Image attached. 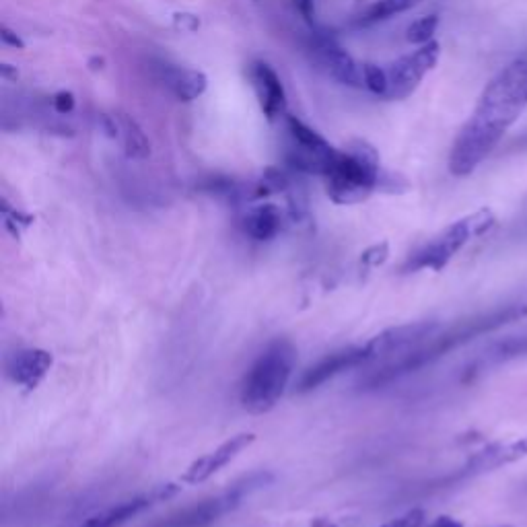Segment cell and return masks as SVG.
<instances>
[{"instance_id":"cell-5","label":"cell","mask_w":527,"mask_h":527,"mask_svg":"<svg viewBox=\"0 0 527 527\" xmlns=\"http://www.w3.org/2000/svg\"><path fill=\"white\" fill-rule=\"evenodd\" d=\"M497 217L490 208H480L476 213L451 223L439 235H435L427 245H423L404 266L406 272L418 270H443L453 256L458 254L468 241L480 237L495 227Z\"/></svg>"},{"instance_id":"cell-20","label":"cell","mask_w":527,"mask_h":527,"mask_svg":"<svg viewBox=\"0 0 527 527\" xmlns=\"http://www.w3.org/2000/svg\"><path fill=\"white\" fill-rule=\"evenodd\" d=\"M291 186L289 178H287V173L285 171H280L276 167H268L264 173H262V178L260 182H256L250 198L252 200H260V198H266L270 194H280V192H287Z\"/></svg>"},{"instance_id":"cell-18","label":"cell","mask_w":527,"mask_h":527,"mask_svg":"<svg viewBox=\"0 0 527 527\" xmlns=\"http://www.w3.org/2000/svg\"><path fill=\"white\" fill-rule=\"evenodd\" d=\"M118 126H120V138H122V145H124V153L128 159H136V161H143L151 155V143L145 134V130L138 126V122L134 118H130L128 114H118Z\"/></svg>"},{"instance_id":"cell-19","label":"cell","mask_w":527,"mask_h":527,"mask_svg":"<svg viewBox=\"0 0 527 527\" xmlns=\"http://www.w3.org/2000/svg\"><path fill=\"white\" fill-rule=\"evenodd\" d=\"M287 128H289L293 143L299 147H307V149H328V147H332L322 134H318L295 116H287Z\"/></svg>"},{"instance_id":"cell-15","label":"cell","mask_w":527,"mask_h":527,"mask_svg":"<svg viewBox=\"0 0 527 527\" xmlns=\"http://www.w3.org/2000/svg\"><path fill=\"white\" fill-rule=\"evenodd\" d=\"M523 458H527V437L507 441V443H493L474 455V458L466 464L464 474H470V476L486 474V472L499 470L503 466L515 464Z\"/></svg>"},{"instance_id":"cell-25","label":"cell","mask_w":527,"mask_h":527,"mask_svg":"<svg viewBox=\"0 0 527 527\" xmlns=\"http://www.w3.org/2000/svg\"><path fill=\"white\" fill-rule=\"evenodd\" d=\"M377 190H381V192H390V194H402V192L408 190V180L402 178L400 173H394V171H381Z\"/></svg>"},{"instance_id":"cell-7","label":"cell","mask_w":527,"mask_h":527,"mask_svg":"<svg viewBox=\"0 0 527 527\" xmlns=\"http://www.w3.org/2000/svg\"><path fill=\"white\" fill-rule=\"evenodd\" d=\"M441 56V46L439 42H429L425 46H420L416 52L406 54L392 62L388 66V93L383 95V99L388 101H400L410 97L418 85L423 83V79L431 73L437 66Z\"/></svg>"},{"instance_id":"cell-17","label":"cell","mask_w":527,"mask_h":527,"mask_svg":"<svg viewBox=\"0 0 527 527\" xmlns=\"http://www.w3.org/2000/svg\"><path fill=\"white\" fill-rule=\"evenodd\" d=\"M165 83L175 99L186 103L198 99L208 87L206 75L194 68H165Z\"/></svg>"},{"instance_id":"cell-10","label":"cell","mask_w":527,"mask_h":527,"mask_svg":"<svg viewBox=\"0 0 527 527\" xmlns=\"http://www.w3.org/2000/svg\"><path fill=\"white\" fill-rule=\"evenodd\" d=\"M313 52L318 62L326 68V73L346 87H361L363 83V68L355 62L334 38L330 35H315Z\"/></svg>"},{"instance_id":"cell-30","label":"cell","mask_w":527,"mask_h":527,"mask_svg":"<svg viewBox=\"0 0 527 527\" xmlns=\"http://www.w3.org/2000/svg\"><path fill=\"white\" fill-rule=\"evenodd\" d=\"M0 40H3V44L15 48V50H25V42L21 40V35L15 33L13 29H9L7 25L0 29Z\"/></svg>"},{"instance_id":"cell-22","label":"cell","mask_w":527,"mask_h":527,"mask_svg":"<svg viewBox=\"0 0 527 527\" xmlns=\"http://www.w3.org/2000/svg\"><path fill=\"white\" fill-rule=\"evenodd\" d=\"M439 27V17L437 15H427V17H420L416 19L408 31H406V40L410 44H416V46H425L429 42H433V35Z\"/></svg>"},{"instance_id":"cell-4","label":"cell","mask_w":527,"mask_h":527,"mask_svg":"<svg viewBox=\"0 0 527 527\" xmlns=\"http://www.w3.org/2000/svg\"><path fill=\"white\" fill-rule=\"evenodd\" d=\"M379 153L367 140H353L346 151H338L326 180V192L336 204H359L367 200L379 184Z\"/></svg>"},{"instance_id":"cell-33","label":"cell","mask_w":527,"mask_h":527,"mask_svg":"<svg viewBox=\"0 0 527 527\" xmlns=\"http://www.w3.org/2000/svg\"><path fill=\"white\" fill-rule=\"evenodd\" d=\"M0 77H3L5 81H9V83H17L19 70H17V66L5 62V64H0Z\"/></svg>"},{"instance_id":"cell-23","label":"cell","mask_w":527,"mask_h":527,"mask_svg":"<svg viewBox=\"0 0 527 527\" xmlns=\"http://www.w3.org/2000/svg\"><path fill=\"white\" fill-rule=\"evenodd\" d=\"M363 83L365 87L375 93V95H385L388 93V73H385L383 68H379L377 64H363Z\"/></svg>"},{"instance_id":"cell-24","label":"cell","mask_w":527,"mask_h":527,"mask_svg":"<svg viewBox=\"0 0 527 527\" xmlns=\"http://www.w3.org/2000/svg\"><path fill=\"white\" fill-rule=\"evenodd\" d=\"M527 353V338H509L505 342H499L495 344L493 348H490L488 357L495 359V361H501V359H509V357H517V355H525Z\"/></svg>"},{"instance_id":"cell-12","label":"cell","mask_w":527,"mask_h":527,"mask_svg":"<svg viewBox=\"0 0 527 527\" xmlns=\"http://www.w3.org/2000/svg\"><path fill=\"white\" fill-rule=\"evenodd\" d=\"M54 357L44 348H23L7 361V377L19 388L33 392L46 379Z\"/></svg>"},{"instance_id":"cell-9","label":"cell","mask_w":527,"mask_h":527,"mask_svg":"<svg viewBox=\"0 0 527 527\" xmlns=\"http://www.w3.org/2000/svg\"><path fill=\"white\" fill-rule=\"evenodd\" d=\"M256 443L254 433H239L225 443H221L217 449L202 455L196 462L188 466V470L182 474L180 482L184 484H202L208 478H213L217 472H221L225 466H229L239 453H243L250 445Z\"/></svg>"},{"instance_id":"cell-32","label":"cell","mask_w":527,"mask_h":527,"mask_svg":"<svg viewBox=\"0 0 527 527\" xmlns=\"http://www.w3.org/2000/svg\"><path fill=\"white\" fill-rule=\"evenodd\" d=\"M425 527H464L462 521H458L455 517H449V515H439L437 519H433L429 525Z\"/></svg>"},{"instance_id":"cell-27","label":"cell","mask_w":527,"mask_h":527,"mask_svg":"<svg viewBox=\"0 0 527 527\" xmlns=\"http://www.w3.org/2000/svg\"><path fill=\"white\" fill-rule=\"evenodd\" d=\"M390 256V245L388 243H377V245H371V248L367 252H363L361 256V264L369 266V268H377L381 266L385 260H388Z\"/></svg>"},{"instance_id":"cell-6","label":"cell","mask_w":527,"mask_h":527,"mask_svg":"<svg viewBox=\"0 0 527 527\" xmlns=\"http://www.w3.org/2000/svg\"><path fill=\"white\" fill-rule=\"evenodd\" d=\"M270 480H272V476L266 472L252 474L250 478L233 484L229 490H225V493H221L217 497H210L206 501L196 503L194 507H188L180 513H175L155 527H208V525H213L223 515H227L235 507H239L241 501L250 493H254V490L266 486Z\"/></svg>"},{"instance_id":"cell-2","label":"cell","mask_w":527,"mask_h":527,"mask_svg":"<svg viewBox=\"0 0 527 527\" xmlns=\"http://www.w3.org/2000/svg\"><path fill=\"white\" fill-rule=\"evenodd\" d=\"M525 315H527V305H507V307H499V309H493L488 313L474 315V318H470V320L458 322L453 328L445 330L443 334H435L433 338H429L427 344H420L414 350H408V353H404L398 361L375 371L367 379V385H371V388H379V385H383V383H390V381H394L406 373H412L420 367H425V365L441 359L443 355L451 353V350H455L458 346H462V344H466V342H470L482 334L495 332V330H499L511 322H517V320L525 318Z\"/></svg>"},{"instance_id":"cell-16","label":"cell","mask_w":527,"mask_h":527,"mask_svg":"<svg viewBox=\"0 0 527 527\" xmlns=\"http://www.w3.org/2000/svg\"><path fill=\"white\" fill-rule=\"evenodd\" d=\"M280 229H283V213L276 204L264 202L243 215V231L256 241H270Z\"/></svg>"},{"instance_id":"cell-14","label":"cell","mask_w":527,"mask_h":527,"mask_svg":"<svg viewBox=\"0 0 527 527\" xmlns=\"http://www.w3.org/2000/svg\"><path fill=\"white\" fill-rule=\"evenodd\" d=\"M250 79L264 116L270 122L283 116L287 112V93L283 81L276 75V70L270 64L258 60L250 66Z\"/></svg>"},{"instance_id":"cell-28","label":"cell","mask_w":527,"mask_h":527,"mask_svg":"<svg viewBox=\"0 0 527 527\" xmlns=\"http://www.w3.org/2000/svg\"><path fill=\"white\" fill-rule=\"evenodd\" d=\"M54 110L60 114V116H66L75 110V95L70 91H60L54 95Z\"/></svg>"},{"instance_id":"cell-11","label":"cell","mask_w":527,"mask_h":527,"mask_svg":"<svg viewBox=\"0 0 527 527\" xmlns=\"http://www.w3.org/2000/svg\"><path fill=\"white\" fill-rule=\"evenodd\" d=\"M369 363L367 353H365V346H357V348H344L338 350V353H332L328 357H324L322 361L315 363L313 367H309L303 377L297 383V392L307 394L318 390L320 385H324L326 381H330L332 377L348 371V369H355L359 365Z\"/></svg>"},{"instance_id":"cell-34","label":"cell","mask_w":527,"mask_h":527,"mask_svg":"<svg viewBox=\"0 0 527 527\" xmlns=\"http://www.w3.org/2000/svg\"><path fill=\"white\" fill-rule=\"evenodd\" d=\"M87 66H89V70H93V73H99V70H103V66H105V58L103 56H93V58H89Z\"/></svg>"},{"instance_id":"cell-3","label":"cell","mask_w":527,"mask_h":527,"mask_svg":"<svg viewBox=\"0 0 527 527\" xmlns=\"http://www.w3.org/2000/svg\"><path fill=\"white\" fill-rule=\"evenodd\" d=\"M297 365V348L289 338H274L241 381V406L252 414L272 410L283 398Z\"/></svg>"},{"instance_id":"cell-26","label":"cell","mask_w":527,"mask_h":527,"mask_svg":"<svg viewBox=\"0 0 527 527\" xmlns=\"http://www.w3.org/2000/svg\"><path fill=\"white\" fill-rule=\"evenodd\" d=\"M425 521H427V513L425 509H410L408 513L383 523L379 527H425Z\"/></svg>"},{"instance_id":"cell-1","label":"cell","mask_w":527,"mask_h":527,"mask_svg":"<svg viewBox=\"0 0 527 527\" xmlns=\"http://www.w3.org/2000/svg\"><path fill=\"white\" fill-rule=\"evenodd\" d=\"M527 110V50L486 83L470 120L460 130L449 153V171L468 178L497 149L507 130Z\"/></svg>"},{"instance_id":"cell-31","label":"cell","mask_w":527,"mask_h":527,"mask_svg":"<svg viewBox=\"0 0 527 527\" xmlns=\"http://www.w3.org/2000/svg\"><path fill=\"white\" fill-rule=\"evenodd\" d=\"M295 7L309 25L315 23V0H295Z\"/></svg>"},{"instance_id":"cell-13","label":"cell","mask_w":527,"mask_h":527,"mask_svg":"<svg viewBox=\"0 0 527 527\" xmlns=\"http://www.w3.org/2000/svg\"><path fill=\"white\" fill-rule=\"evenodd\" d=\"M178 490H180V486H175V484L157 486V488L151 490L149 495L136 497L132 501H126V503L114 507V509L101 511V513L89 517L87 521H83L79 527H120L126 521H130L132 517H136L138 513H143L145 509H149L151 505L161 503V501H167L173 495H178Z\"/></svg>"},{"instance_id":"cell-21","label":"cell","mask_w":527,"mask_h":527,"mask_svg":"<svg viewBox=\"0 0 527 527\" xmlns=\"http://www.w3.org/2000/svg\"><path fill=\"white\" fill-rule=\"evenodd\" d=\"M420 0H379L373 7L367 9V13L363 15L365 23H375L381 19H390L398 13H404L408 9H412Z\"/></svg>"},{"instance_id":"cell-29","label":"cell","mask_w":527,"mask_h":527,"mask_svg":"<svg viewBox=\"0 0 527 527\" xmlns=\"http://www.w3.org/2000/svg\"><path fill=\"white\" fill-rule=\"evenodd\" d=\"M173 25L182 31H196L200 27V19L196 15H190V13H175Z\"/></svg>"},{"instance_id":"cell-8","label":"cell","mask_w":527,"mask_h":527,"mask_svg":"<svg viewBox=\"0 0 527 527\" xmlns=\"http://www.w3.org/2000/svg\"><path fill=\"white\" fill-rule=\"evenodd\" d=\"M439 332L437 322H414V324H404L385 330L377 336H373L369 342H365V353L369 361H377L388 355H398V353H408L412 346H418L433 338Z\"/></svg>"}]
</instances>
